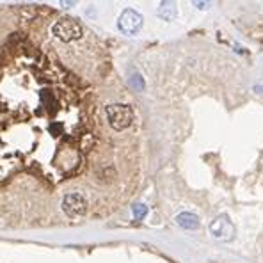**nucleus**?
Segmentation results:
<instances>
[{"label":"nucleus","instance_id":"nucleus-1","mask_svg":"<svg viewBox=\"0 0 263 263\" xmlns=\"http://www.w3.org/2000/svg\"><path fill=\"white\" fill-rule=\"evenodd\" d=\"M52 34L57 39H61V41H64V43H71V41H77V39L82 38L84 29L77 20L61 18L57 20L54 23V27H52Z\"/></svg>","mask_w":263,"mask_h":263},{"label":"nucleus","instance_id":"nucleus-2","mask_svg":"<svg viewBox=\"0 0 263 263\" xmlns=\"http://www.w3.org/2000/svg\"><path fill=\"white\" fill-rule=\"evenodd\" d=\"M107 117L110 127L114 130L121 132L127 130L133 123V110L130 105H125V103H112L107 107Z\"/></svg>","mask_w":263,"mask_h":263},{"label":"nucleus","instance_id":"nucleus-3","mask_svg":"<svg viewBox=\"0 0 263 263\" xmlns=\"http://www.w3.org/2000/svg\"><path fill=\"white\" fill-rule=\"evenodd\" d=\"M142 22L144 18L141 13H137L135 9H125L117 20V27L125 36H135L142 29Z\"/></svg>","mask_w":263,"mask_h":263},{"label":"nucleus","instance_id":"nucleus-4","mask_svg":"<svg viewBox=\"0 0 263 263\" xmlns=\"http://www.w3.org/2000/svg\"><path fill=\"white\" fill-rule=\"evenodd\" d=\"M63 210L68 217L77 219V217L86 215V212H88V201H86V197L80 192H71V194L64 196Z\"/></svg>","mask_w":263,"mask_h":263},{"label":"nucleus","instance_id":"nucleus-5","mask_svg":"<svg viewBox=\"0 0 263 263\" xmlns=\"http://www.w3.org/2000/svg\"><path fill=\"white\" fill-rule=\"evenodd\" d=\"M210 233L214 235L215 239L220 242H229L235 237V226L229 220L228 215H219L217 219L210 224Z\"/></svg>","mask_w":263,"mask_h":263},{"label":"nucleus","instance_id":"nucleus-6","mask_svg":"<svg viewBox=\"0 0 263 263\" xmlns=\"http://www.w3.org/2000/svg\"><path fill=\"white\" fill-rule=\"evenodd\" d=\"M176 224L183 229H197L199 228V217L190 212H181L176 215Z\"/></svg>","mask_w":263,"mask_h":263},{"label":"nucleus","instance_id":"nucleus-7","mask_svg":"<svg viewBox=\"0 0 263 263\" xmlns=\"http://www.w3.org/2000/svg\"><path fill=\"white\" fill-rule=\"evenodd\" d=\"M156 13H158L160 18L166 20V22H173L176 18V15H178V9H176V5L173 2H162Z\"/></svg>","mask_w":263,"mask_h":263},{"label":"nucleus","instance_id":"nucleus-8","mask_svg":"<svg viewBox=\"0 0 263 263\" xmlns=\"http://www.w3.org/2000/svg\"><path fill=\"white\" fill-rule=\"evenodd\" d=\"M132 214H133V217H135V220H141L146 217L148 214V206L142 205V203H137V205L132 206Z\"/></svg>","mask_w":263,"mask_h":263},{"label":"nucleus","instance_id":"nucleus-9","mask_svg":"<svg viewBox=\"0 0 263 263\" xmlns=\"http://www.w3.org/2000/svg\"><path fill=\"white\" fill-rule=\"evenodd\" d=\"M130 84L135 89H139V91H142V89H144V80H142L139 75H133V77L130 78Z\"/></svg>","mask_w":263,"mask_h":263},{"label":"nucleus","instance_id":"nucleus-10","mask_svg":"<svg viewBox=\"0 0 263 263\" xmlns=\"http://www.w3.org/2000/svg\"><path fill=\"white\" fill-rule=\"evenodd\" d=\"M254 91H258V93L263 94V86H256V88H254Z\"/></svg>","mask_w":263,"mask_h":263}]
</instances>
